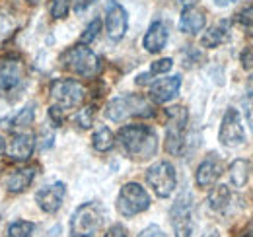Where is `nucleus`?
<instances>
[{
  "instance_id": "1",
  "label": "nucleus",
  "mask_w": 253,
  "mask_h": 237,
  "mask_svg": "<svg viewBox=\"0 0 253 237\" xmlns=\"http://www.w3.org/2000/svg\"><path fill=\"white\" fill-rule=\"evenodd\" d=\"M117 140L130 159H150L158 150V136L146 124H126L119 130Z\"/></svg>"
},
{
  "instance_id": "2",
  "label": "nucleus",
  "mask_w": 253,
  "mask_h": 237,
  "mask_svg": "<svg viewBox=\"0 0 253 237\" xmlns=\"http://www.w3.org/2000/svg\"><path fill=\"white\" fill-rule=\"evenodd\" d=\"M105 115L113 122H121V120L130 117H152L154 115V107L140 93H125V95L113 97L107 103Z\"/></svg>"
},
{
  "instance_id": "3",
  "label": "nucleus",
  "mask_w": 253,
  "mask_h": 237,
  "mask_svg": "<svg viewBox=\"0 0 253 237\" xmlns=\"http://www.w3.org/2000/svg\"><path fill=\"white\" fill-rule=\"evenodd\" d=\"M64 68H68L70 72L82 76V78H95L101 72V60L94 51H90L86 45H76L68 51H64L61 57Z\"/></svg>"
},
{
  "instance_id": "4",
  "label": "nucleus",
  "mask_w": 253,
  "mask_h": 237,
  "mask_svg": "<svg viewBox=\"0 0 253 237\" xmlns=\"http://www.w3.org/2000/svg\"><path fill=\"white\" fill-rule=\"evenodd\" d=\"M103 224V210L97 202H86L74 210L70 218V236L92 237Z\"/></svg>"
},
{
  "instance_id": "5",
  "label": "nucleus",
  "mask_w": 253,
  "mask_h": 237,
  "mask_svg": "<svg viewBox=\"0 0 253 237\" xmlns=\"http://www.w3.org/2000/svg\"><path fill=\"white\" fill-rule=\"evenodd\" d=\"M148 208H150V197L144 191V187H140L138 183H126L121 187L117 197V210L121 216L132 218Z\"/></svg>"
},
{
  "instance_id": "6",
  "label": "nucleus",
  "mask_w": 253,
  "mask_h": 237,
  "mask_svg": "<svg viewBox=\"0 0 253 237\" xmlns=\"http://www.w3.org/2000/svg\"><path fill=\"white\" fill-rule=\"evenodd\" d=\"M51 99L59 109H74L86 99V88L76 80H55L51 84Z\"/></svg>"
},
{
  "instance_id": "7",
  "label": "nucleus",
  "mask_w": 253,
  "mask_h": 237,
  "mask_svg": "<svg viewBox=\"0 0 253 237\" xmlns=\"http://www.w3.org/2000/svg\"><path fill=\"white\" fill-rule=\"evenodd\" d=\"M187 126V109L185 107H171L168 109V128H166V150L173 156H179L183 150V136Z\"/></svg>"
},
{
  "instance_id": "8",
  "label": "nucleus",
  "mask_w": 253,
  "mask_h": 237,
  "mask_svg": "<svg viewBox=\"0 0 253 237\" xmlns=\"http://www.w3.org/2000/svg\"><path fill=\"white\" fill-rule=\"evenodd\" d=\"M171 228L175 237H191L193 234V197L191 193H181L169 210Z\"/></svg>"
},
{
  "instance_id": "9",
  "label": "nucleus",
  "mask_w": 253,
  "mask_h": 237,
  "mask_svg": "<svg viewBox=\"0 0 253 237\" xmlns=\"http://www.w3.org/2000/svg\"><path fill=\"white\" fill-rule=\"evenodd\" d=\"M146 181L160 198H168L175 191L177 175L169 161H158L146 171Z\"/></svg>"
},
{
  "instance_id": "10",
  "label": "nucleus",
  "mask_w": 253,
  "mask_h": 237,
  "mask_svg": "<svg viewBox=\"0 0 253 237\" xmlns=\"http://www.w3.org/2000/svg\"><path fill=\"white\" fill-rule=\"evenodd\" d=\"M218 140L226 148H240L246 142V130H244L242 117H240L238 109H234V107L226 109V113L222 117Z\"/></svg>"
},
{
  "instance_id": "11",
  "label": "nucleus",
  "mask_w": 253,
  "mask_h": 237,
  "mask_svg": "<svg viewBox=\"0 0 253 237\" xmlns=\"http://www.w3.org/2000/svg\"><path fill=\"white\" fill-rule=\"evenodd\" d=\"M26 68L20 59H6L0 64V91L2 93H12L24 84Z\"/></svg>"
},
{
  "instance_id": "12",
  "label": "nucleus",
  "mask_w": 253,
  "mask_h": 237,
  "mask_svg": "<svg viewBox=\"0 0 253 237\" xmlns=\"http://www.w3.org/2000/svg\"><path fill=\"white\" fill-rule=\"evenodd\" d=\"M105 28H107V35H109L111 41H121L125 37L126 28H128V16H126L125 8L115 0L107 4Z\"/></svg>"
},
{
  "instance_id": "13",
  "label": "nucleus",
  "mask_w": 253,
  "mask_h": 237,
  "mask_svg": "<svg viewBox=\"0 0 253 237\" xmlns=\"http://www.w3.org/2000/svg\"><path fill=\"white\" fill-rule=\"evenodd\" d=\"M64 195H66V187H64V183L59 181V183H53V185H47V187L39 189L37 195H35V200H37V204L43 212L55 214L63 204Z\"/></svg>"
},
{
  "instance_id": "14",
  "label": "nucleus",
  "mask_w": 253,
  "mask_h": 237,
  "mask_svg": "<svg viewBox=\"0 0 253 237\" xmlns=\"http://www.w3.org/2000/svg\"><path fill=\"white\" fill-rule=\"evenodd\" d=\"M222 171H224V163H222L220 158H216V154H211L197 169V175L195 181L201 189H207V187H212L218 179H220Z\"/></svg>"
},
{
  "instance_id": "15",
  "label": "nucleus",
  "mask_w": 253,
  "mask_h": 237,
  "mask_svg": "<svg viewBox=\"0 0 253 237\" xmlns=\"http://www.w3.org/2000/svg\"><path fill=\"white\" fill-rule=\"evenodd\" d=\"M179 88H181V76L162 78L150 86V97L156 103H168L169 99H173L179 93Z\"/></svg>"
},
{
  "instance_id": "16",
  "label": "nucleus",
  "mask_w": 253,
  "mask_h": 237,
  "mask_svg": "<svg viewBox=\"0 0 253 237\" xmlns=\"http://www.w3.org/2000/svg\"><path fill=\"white\" fill-rule=\"evenodd\" d=\"M33 146H35L33 134H30V132H18L10 140V144H8V156L14 161H26V159H30V156L33 154Z\"/></svg>"
},
{
  "instance_id": "17",
  "label": "nucleus",
  "mask_w": 253,
  "mask_h": 237,
  "mask_svg": "<svg viewBox=\"0 0 253 237\" xmlns=\"http://www.w3.org/2000/svg\"><path fill=\"white\" fill-rule=\"evenodd\" d=\"M168 37H169L168 26L158 20V22H154V24L148 28L144 39H142V45H144V49H146L148 53H160V51L166 47Z\"/></svg>"
},
{
  "instance_id": "18",
  "label": "nucleus",
  "mask_w": 253,
  "mask_h": 237,
  "mask_svg": "<svg viewBox=\"0 0 253 237\" xmlns=\"http://www.w3.org/2000/svg\"><path fill=\"white\" fill-rule=\"evenodd\" d=\"M205 24H207V18H205L203 10H199L197 6L183 8L181 18H179V31H183V33H199L205 28Z\"/></svg>"
},
{
  "instance_id": "19",
  "label": "nucleus",
  "mask_w": 253,
  "mask_h": 237,
  "mask_svg": "<svg viewBox=\"0 0 253 237\" xmlns=\"http://www.w3.org/2000/svg\"><path fill=\"white\" fill-rule=\"evenodd\" d=\"M33 177H35V167L18 169V171H14L10 177L6 179V189L10 193H22L32 185Z\"/></svg>"
},
{
  "instance_id": "20",
  "label": "nucleus",
  "mask_w": 253,
  "mask_h": 237,
  "mask_svg": "<svg viewBox=\"0 0 253 237\" xmlns=\"http://www.w3.org/2000/svg\"><path fill=\"white\" fill-rule=\"evenodd\" d=\"M250 171H252V165L248 159L244 158H238L232 161L230 165V181L236 189H242L248 185V179H250Z\"/></svg>"
},
{
  "instance_id": "21",
  "label": "nucleus",
  "mask_w": 253,
  "mask_h": 237,
  "mask_svg": "<svg viewBox=\"0 0 253 237\" xmlns=\"http://www.w3.org/2000/svg\"><path fill=\"white\" fill-rule=\"evenodd\" d=\"M228 37H230L228 24H226V22H222V24H218V26H214V28H211V30L207 31V33L203 35L201 43H203V47L214 49V47H218V45H222V43H226V41H228Z\"/></svg>"
},
{
  "instance_id": "22",
  "label": "nucleus",
  "mask_w": 253,
  "mask_h": 237,
  "mask_svg": "<svg viewBox=\"0 0 253 237\" xmlns=\"http://www.w3.org/2000/svg\"><path fill=\"white\" fill-rule=\"evenodd\" d=\"M232 202V195H230V189L226 185H218L211 191L209 195V206L212 208L214 212H224L226 208L230 206Z\"/></svg>"
},
{
  "instance_id": "23",
  "label": "nucleus",
  "mask_w": 253,
  "mask_h": 237,
  "mask_svg": "<svg viewBox=\"0 0 253 237\" xmlns=\"http://www.w3.org/2000/svg\"><path fill=\"white\" fill-rule=\"evenodd\" d=\"M33 115H35V113H33V107L28 105L26 109H22L20 113H16L12 118H2V120H0V126H2V128H10V130L30 126L33 122Z\"/></svg>"
},
{
  "instance_id": "24",
  "label": "nucleus",
  "mask_w": 253,
  "mask_h": 237,
  "mask_svg": "<svg viewBox=\"0 0 253 237\" xmlns=\"http://www.w3.org/2000/svg\"><path fill=\"white\" fill-rule=\"evenodd\" d=\"M92 144L97 152H109L115 146V136L107 126H101L99 130H95V134L92 136Z\"/></svg>"
},
{
  "instance_id": "25",
  "label": "nucleus",
  "mask_w": 253,
  "mask_h": 237,
  "mask_svg": "<svg viewBox=\"0 0 253 237\" xmlns=\"http://www.w3.org/2000/svg\"><path fill=\"white\" fill-rule=\"evenodd\" d=\"M33 222L28 220H18L8 228V237H30L33 232Z\"/></svg>"
},
{
  "instance_id": "26",
  "label": "nucleus",
  "mask_w": 253,
  "mask_h": 237,
  "mask_svg": "<svg viewBox=\"0 0 253 237\" xmlns=\"http://www.w3.org/2000/svg\"><path fill=\"white\" fill-rule=\"evenodd\" d=\"M101 31V20L99 18H95V20H92V24L84 30V33L80 35V43L82 45H88V43H92L95 37H97V33Z\"/></svg>"
},
{
  "instance_id": "27",
  "label": "nucleus",
  "mask_w": 253,
  "mask_h": 237,
  "mask_svg": "<svg viewBox=\"0 0 253 237\" xmlns=\"http://www.w3.org/2000/svg\"><path fill=\"white\" fill-rule=\"evenodd\" d=\"M68 10H70V0H53V4H51V16L55 20L66 18Z\"/></svg>"
},
{
  "instance_id": "28",
  "label": "nucleus",
  "mask_w": 253,
  "mask_h": 237,
  "mask_svg": "<svg viewBox=\"0 0 253 237\" xmlns=\"http://www.w3.org/2000/svg\"><path fill=\"white\" fill-rule=\"evenodd\" d=\"M74 120H76L82 128H90V126H92V120H94V109H92V107H84V109H80Z\"/></svg>"
},
{
  "instance_id": "29",
  "label": "nucleus",
  "mask_w": 253,
  "mask_h": 237,
  "mask_svg": "<svg viewBox=\"0 0 253 237\" xmlns=\"http://www.w3.org/2000/svg\"><path fill=\"white\" fill-rule=\"evenodd\" d=\"M16 28V24H14V20L8 16V14H4V12H0V41L4 39V37H8L12 30Z\"/></svg>"
},
{
  "instance_id": "30",
  "label": "nucleus",
  "mask_w": 253,
  "mask_h": 237,
  "mask_svg": "<svg viewBox=\"0 0 253 237\" xmlns=\"http://www.w3.org/2000/svg\"><path fill=\"white\" fill-rule=\"evenodd\" d=\"M171 66H173V60L171 59H160V60H156V62H152V66H150V74L154 76V74L169 72Z\"/></svg>"
},
{
  "instance_id": "31",
  "label": "nucleus",
  "mask_w": 253,
  "mask_h": 237,
  "mask_svg": "<svg viewBox=\"0 0 253 237\" xmlns=\"http://www.w3.org/2000/svg\"><path fill=\"white\" fill-rule=\"evenodd\" d=\"M242 105H244V115H246V120H248L250 128L253 130V93H248V95L242 99Z\"/></svg>"
},
{
  "instance_id": "32",
  "label": "nucleus",
  "mask_w": 253,
  "mask_h": 237,
  "mask_svg": "<svg viewBox=\"0 0 253 237\" xmlns=\"http://www.w3.org/2000/svg\"><path fill=\"white\" fill-rule=\"evenodd\" d=\"M238 22L246 28H253V4L246 6L242 12H238Z\"/></svg>"
},
{
  "instance_id": "33",
  "label": "nucleus",
  "mask_w": 253,
  "mask_h": 237,
  "mask_svg": "<svg viewBox=\"0 0 253 237\" xmlns=\"http://www.w3.org/2000/svg\"><path fill=\"white\" fill-rule=\"evenodd\" d=\"M138 237H166V234L160 230V226H156V224H152V226H148L142 234Z\"/></svg>"
},
{
  "instance_id": "34",
  "label": "nucleus",
  "mask_w": 253,
  "mask_h": 237,
  "mask_svg": "<svg viewBox=\"0 0 253 237\" xmlns=\"http://www.w3.org/2000/svg\"><path fill=\"white\" fill-rule=\"evenodd\" d=\"M242 64H244V68L253 70V47H248V49L242 53Z\"/></svg>"
},
{
  "instance_id": "35",
  "label": "nucleus",
  "mask_w": 253,
  "mask_h": 237,
  "mask_svg": "<svg viewBox=\"0 0 253 237\" xmlns=\"http://www.w3.org/2000/svg\"><path fill=\"white\" fill-rule=\"evenodd\" d=\"M103 237H126V230L121 226V224H115V226L109 228V232H107Z\"/></svg>"
},
{
  "instance_id": "36",
  "label": "nucleus",
  "mask_w": 253,
  "mask_h": 237,
  "mask_svg": "<svg viewBox=\"0 0 253 237\" xmlns=\"http://www.w3.org/2000/svg\"><path fill=\"white\" fill-rule=\"evenodd\" d=\"M49 115L53 118L55 126H61V124H63V109H59L57 105H53V107L49 109Z\"/></svg>"
},
{
  "instance_id": "37",
  "label": "nucleus",
  "mask_w": 253,
  "mask_h": 237,
  "mask_svg": "<svg viewBox=\"0 0 253 237\" xmlns=\"http://www.w3.org/2000/svg\"><path fill=\"white\" fill-rule=\"evenodd\" d=\"M95 0H76V12H82V10H86L88 6H92Z\"/></svg>"
},
{
  "instance_id": "38",
  "label": "nucleus",
  "mask_w": 253,
  "mask_h": 237,
  "mask_svg": "<svg viewBox=\"0 0 253 237\" xmlns=\"http://www.w3.org/2000/svg\"><path fill=\"white\" fill-rule=\"evenodd\" d=\"M234 2H238V0H214V4H216V6H220V8H226V6L234 4Z\"/></svg>"
},
{
  "instance_id": "39",
  "label": "nucleus",
  "mask_w": 253,
  "mask_h": 237,
  "mask_svg": "<svg viewBox=\"0 0 253 237\" xmlns=\"http://www.w3.org/2000/svg\"><path fill=\"white\" fill-rule=\"evenodd\" d=\"M240 237H253V226H250L248 230H244V232L240 234Z\"/></svg>"
},
{
  "instance_id": "40",
  "label": "nucleus",
  "mask_w": 253,
  "mask_h": 237,
  "mask_svg": "<svg viewBox=\"0 0 253 237\" xmlns=\"http://www.w3.org/2000/svg\"><path fill=\"white\" fill-rule=\"evenodd\" d=\"M4 150H6V144H4V140H2V136H0V156L4 154Z\"/></svg>"
},
{
  "instance_id": "41",
  "label": "nucleus",
  "mask_w": 253,
  "mask_h": 237,
  "mask_svg": "<svg viewBox=\"0 0 253 237\" xmlns=\"http://www.w3.org/2000/svg\"><path fill=\"white\" fill-rule=\"evenodd\" d=\"M205 237H220V236H218V232H209Z\"/></svg>"
},
{
  "instance_id": "42",
  "label": "nucleus",
  "mask_w": 253,
  "mask_h": 237,
  "mask_svg": "<svg viewBox=\"0 0 253 237\" xmlns=\"http://www.w3.org/2000/svg\"><path fill=\"white\" fill-rule=\"evenodd\" d=\"M28 2H32V4H37V2H39V0H28Z\"/></svg>"
},
{
  "instance_id": "43",
  "label": "nucleus",
  "mask_w": 253,
  "mask_h": 237,
  "mask_svg": "<svg viewBox=\"0 0 253 237\" xmlns=\"http://www.w3.org/2000/svg\"><path fill=\"white\" fill-rule=\"evenodd\" d=\"M179 2H191V0H179Z\"/></svg>"
}]
</instances>
